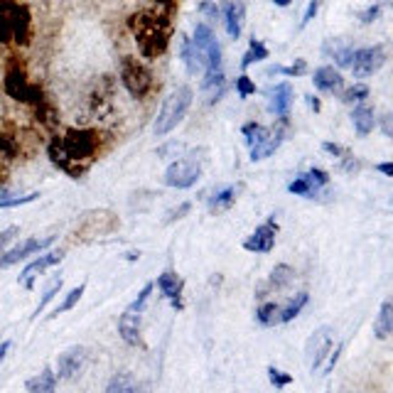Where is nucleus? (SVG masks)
Wrapping results in <instances>:
<instances>
[{
	"instance_id": "1",
	"label": "nucleus",
	"mask_w": 393,
	"mask_h": 393,
	"mask_svg": "<svg viewBox=\"0 0 393 393\" xmlns=\"http://www.w3.org/2000/svg\"><path fill=\"white\" fill-rule=\"evenodd\" d=\"M101 153V133L96 128H69L62 136H54L47 145V155L62 173L79 179L89 173Z\"/></svg>"
},
{
	"instance_id": "2",
	"label": "nucleus",
	"mask_w": 393,
	"mask_h": 393,
	"mask_svg": "<svg viewBox=\"0 0 393 393\" xmlns=\"http://www.w3.org/2000/svg\"><path fill=\"white\" fill-rule=\"evenodd\" d=\"M179 0H157V5L153 10L136 12L128 20V27H131L143 57L157 60L160 54H165L170 37H173V15Z\"/></svg>"
},
{
	"instance_id": "3",
	"label": "nucleus",
	"mask_w": 393,
	"mask_h": 393,
	"mask_svg": "<svg viewBox=\"0 0 393 393\" xmlns=\"http://www.w3.org/2000/svg\"><path fill=\"white\" fill-rule=\"evenodd\" d=\"M32 37V15L18 0H0V45H27Z\"/></svg>"
},
{
	"instance_id": "4",
	"label": "nucleus",
	"mask_w": 393,
	"mask_h": 393,
	"mask_svg": "<svg viewBox=\"0 0 393 393\" xmlns=\"http://www.w3.org/2000/svg\"><path fill=\"white\" fill-rule=\"evenodd\" d=\"M192 96L194 94H192L190 86H177V89L162 101L160 114H157L155 125H153V131H155L157 138L167 136V133L175 131V128L182 123V118H185L192 106Z\"/></svg>"
},
{
	"instance_id": "5",
	"label": "nucleus",
	"mask_w": 393,
	"mask_h": 393,
	"mask_svg": "<svg viewBox=\"0 0 393 393\" xmlns=\"http://www.w3.org/2000/svg\"><path fill=\"white\" fill-rule=\"evenodd\" d=\"M5 91L15 99V101L23 103H37L42 99V89L30 84L27 79V69H25V62L20 57H8L5 64Z\"/></svg>"
},
{
	"instance_id": "6",
	"label": "nucleus",
	"mask_w": 393,
	"mask_h": 393,
	"mask_svg": "<svg viewBox=\"0 0 393 393\" xmlns=\"http://www.w3.org/2000/svg\"><path fill=\"white\" fill-rule=\"evenodd\" d=\"M121 81H123L125 91L138 101L150 96V91L155 89V79H153L150 69L136 57H123L121 60Z\"/></svg>"
},
{
	"instance_id": "7",
	"label": "nucleus",
	"mask_w": 393,
	"mask_h": 393,
	"mask_svg": "<svg viewBox=\"0 0 393 393\" xmlns=\"http://www.w3.org/2000/svg\"><path fill=\"white\" fill-rule=\"evenodd\" d=\"M199 177H202V165L196 160H190V157L175 160L165 170V185L175 187V190H190L199 182Z\"/></svg>"
},
{
	"instance_id": "8",
	"label": "nucleus",
	"mask_w": 393,
	"mask_h": 393,
	"mask_svg": "<svg viewBox=\"0 0 393 393\" xmlns=\"http://www.w3.org/2000/svg\"><path fill=\"white\" fill-rule=\"evenodd\" d=\"M386 64V47L383 45H374V47H364V49H354L352 54V74L357 79H366L374 77L381 66Z\"/></svg>"
},
{
	"instance_id": "9",
	"label": "nucleus",
	"mask_w": 393,
	"mask_h": 393,
	"mask_svg": "<svg viewBox=\"0 0 393 393\" xmlns=\"http://www.w3.org/2000/svg\"><path fill=\"white\" fill-rule=\"evenodd\" d=\"M332 346H334V332L329 327H320L317 332H312V337L307 340V346H305V354H307V364H310L312 374L322 369V364L329 357Z\"/></svg>"
},
{
	"instance_id": "10",
	"label": "nucleus",
	"mask_w": 393,
	"mask_h": 393,
	"mask_svg": "<svg viewBox=\"0 0 393 393\" xmlns=\"http://www.w3.org/2000/svg\"><path fill=\"white\" fill-rule=\"evenodd\" d=\"M275 233H278V221H275V214H273L266 224H261L256 231L246 238L244 249L251 251V253H270L275 246Z\"/></svg>"
},
{
	"instance_id": "11",
	"label": "nucleus",
	"mask_w": 393,
	"mask_h": 393,
	"mask_svg": "<svg viewBox=\"0 0 393 393\" xmlns=\"http://www.w3.org/2000/svg\"><path fill=\"white\" fill-rule=\"evenodd\" d=\"M54 241V236H47V238H27V241H23L20 246H15V249L5 251V253H0V268H8V266H12V263H20L23 258L32 256V253H40V251H45L49 244Z\"/></svg>"
},
{
	"instance_id": "12",
	"label": "nucleus",
	"mask_w": 393,
	"mask_h": 393,
	"mask_svg": "<svg viewBox=\"0 0 393 393\" xmlns=\"http://www.w3.org/2000/svg\"><path fill=\"white\" fill-rule=\"evenodd\" d=\"M84 362H86L84 346H69V349L62 352L60 359H57V376H60V379H74V376L81 371Z\"/></svg>"
},
{
	"instance_id": "13",
	"label": "nucleus",
	"mask_w": 393,
	"mask_h": 393,
	"mask_svg": "<svg viewBox=\"0 0 393 393\" xmlns=\"http://www.w3.org/2000/svg\"><path fill=\"white\" fill-rule=\"evenodd\" d=\"M62 258H64V251H49V253H45V256L35 258V261L27 266V268L23 270V275H20V286L25 288H32V283H35L37 273H42V270H47L49 266H54V263H60Z\"/></svg>"
},
{
	"instance_id": "14",
	"label": "nucleus",
	"mask_w": 393,
	"mask_h": 393,
	"mask_svg": "<svg viewBox=\"0 0 393 393\" xmlns=\"http://www.w3.org/2000/svg\"><path fill=\"white\" fill-rule=\"evenodd\" d=\"M244 20H246V5L241 0H229L224 5V25L231 40H238L244 32Z\"/></svg>"
},
{
	"instance_id": "15",
	"label": "nucleus",
	"mask_w": 393,
	"mask_h": 393,
	"mask_svg": "<svg viewBox=\"0 0 393 393\" xmlns=\"http://www.w3.org/2000/svg\"><path fill=\"white\" fill-rule=\"evenodd\" d=\"M140 312H131V310H125L123 315H121L118 320V332L121 337H123L125 344H131V346H138L140 344Z\"/></svg>"
},
{
	"instance_id": "16",
	"label": "nucleus",
	"mask_w": 393,
	"mask_h": 393,
	"mask_svg": "<svg viewBox=\"0 0 393 393\" xmlns=\"http://www.w3.org/2000/svg\"><path fill=\"white\" fill-rule=\"evenodd\" d=\"M290 106H292V86L288 81H280L278 86L270 91V103H268L270 114L286 118Z\"/></svg>"
},
{
	"instance_id": "17",
	"label": "nucleus",
	"mask_w": 393,
	"mask_h": 393,
	"mask_svg": "<svg viewBox=\"0 0 393 393\" xmlns=\"http://www.w3.org/2000/svg\"><path fill=\"white\" fill-rule=\"evenodd\" d=\"M179 54H182V62L187 66V74L196 77L199 72H204V54L194 47V42L190 37L182 35V42H179Z\"/></svg>"
},
{
	"instance_id": "18",
	"label": "nucleus",
	"mask_w": 393,
	"mask_h": 393,
	"mask_svg": "<svg viewBox=\"0 0 393 393\" xmlns=\"http://www.w3.org/2000/svg\"><path fill=\"white\" fill-rule=\"evenodd\" d=\"M342 74L334 69V66H320L315 72V77H312V84H315L317 91H325V94H332V91H337L342 86Z\"/></svg>"
},
{
	"instance_id": "19",
	"label": "nucleus",
	"mask_w": 393,
	"mask_h": 393,
	"mask_svg": "<svg viewBox=\"0 0 393 393\" xmlns=\"http://www.w3.org/2000/svg\"><path fill=\"white\" fill-rule=\"evenodd\" d=\"M157 288H160V292L165 295L170 303H173L175 310H182V303H179V292H182V283H179L177 273H173V270H167V273H162L160 278H157Z\"/></svg>"
},
{
	"instance_id": "20",
	"label": "nucleus",
	"mask_w": 393,
	"mask_h": 393,
	"mask_svg": "<svg viewBox=\"0 0 393 393\" xmlns=\"http://www.w3.org/2000/svg\"><path fill=\"white\" fill-rule=\"evenodd\" d=\"M106 393H148V386H143L140 381H136L133 374H116L111 381H108Z\"/></svg>"
},
{
	"instance_id": "21",
	"label": "nucleus",
	"mask_w": 393,
	"mask_h": 393,
	"mask_svg": "<svg viewBox=\"0 0 393 393\" xmlns=\"http://www.w3.org/2000/svg\"><path fill=\"white\" fill-rule=\"evenodd\" d=\"M352 123H354V131H357L359 136H369V133L376 128L374 108H369V106H364V103H359V106L352 111Z\"/></svg>"
},
{
	"instance_id": "22",
	"label": "nucleus",
	"mask_w": 393,
	"mask_h": 393,
	"mask_svg": "<svg viewBox=\"0 0 393 393\" xmlns=\"http://www.w3.org/2000/svg\"><path fill=\"white\" fill-rule=\"evenodd\" d=\"M283 138H286V131H283V128H278V131H275V133H270V136L266 138V143L251 150V160L258 162V160H266V157H270V155H273V153H275V150L280 148V143H283Z\"/></svg>"
},
{
	"instance_id": "23",
	"label": "nucleus",
	"mask_w": 393,
	"mask_h": 393,
	"mask_svg": "<svg viewBox=\"0 0 393 393\" xmlns=\"http://www.w3.org/2000/svg\"><path fill=\"white\" fill-rule=\"evenodd\" d=\"M25 388H27V393H54V388H57V374L52 369H45L42 374H37L35 379H30V381L25 383Z\"/></svg>"
},
{
	"instance_id": "24",
	"label": "nucleus",
	"mask_w": 393,
	"mask_h": 393,
	"mask_svg": "<svg viewBox=\"0 0 393 393\" xmlns=\"http://www.w3.org/2000/svg\"><path fill=\"white\" fill-rule=\"evenodd\" d=\"M241 187H244V185H231V187H224V190H219L214 196H212V199H209V209H212V212L229 209L238 199V192H241Z\"/></svg>"
},
{
	"instance_id": "25",
	"label": "nucleus",
	"mask_w": 393,
	"mask_h": 393,
	"mask_svg": "<svg viewBox=\"0 0 393 393\" xmlns=\"http://www.w3.org/2000/svg\"><path fill=\"white\" fill-rule=\"evenodd\" d=\"M393 329V305L391 303H383L381 310H379V317L374 322V332L379 340H386L388 334Z\"/></svg>"
},
{
	"instance_id": "26",
	"label": "nucleus",
	"mask_w": 393,
	"mask_h": 393,
	"mask_svg": "<svg viewBox=\"0 0 393 393\" xmlns=\"http://www.w3.org/2000/svg\"><path fill=\"white\" fill-rule=\"evenodd\" d=\"M241 133H244L246 145H249L251 150L258 148V145H263V143H266V138L270 136L268 128H266V125H261V123H246L244 128H241Z\"/></svg>"
},
{
	"instance_id": "27",
	"label": "nucleus",
	"mask_w": 393,
	"mask_h": 393,
	"mask_svg": "<svg viewBox=\"0 0 393 393\" xmlns=\"http://www.w3.org/2000/svg\"><path fill=\"white\" fill-rule=\"evenodd\" d=\"M292 280H295V270H292L288 263H280V266H275V268L270 270L268 283H270V288H275V290H286Z\"/></svg>"
},
{
	"instance_id": "28",
	"label": "nucleus",
	"mask_w": 393,
	"mask_h": 393,
	"mask_svg": "<svg viewBox=\"0 0 393 393\" xmlns=\"http://www.w3.org/2000/svg\"><path fill=\"white\" fill-rule=\"evenodd\" d=\"M307 300H310V295L307 292H298L295 298L290 300V303L280 310V317H278V322H290V320H295V317L300 315V310H303L305 305H307Z\"/></svg>"
},
{
	"instance_id": "29",
	"label": "nucleus",
	"mask_w": 393,
	"mask_h": 393,
	"mask_svg": "<svg viewBox=\"0 0 393 393\" xmlns=\"http://www.w3.org/2000/svg\"><path fill=\"white\" fill-rule=\"evenodd\" d=\"M261 60H268V49H266V45H263L261 40H253L249 42V52L244 54V60H241V69H249L253 62H261Z\"/></svg>"
},
{
	"instance_id": "30",
	"label": "nucleus",
	"mask_w": 393,
	"mask_h": 393,
	"mask_svg": "<svg viewBox=\"0 0 393 393\" xmlns=\"http://www.w3.org/2000/svg\"><path fill=\"white\" fill-rule=\"evenodd\" d=\"M288 192H290V194H295V196H305V199H315V196L320 194V190H317V187H312V182L305 177V175H300V177L292 179L290 185H288Z\"/></svg>"
},
{
	"instance_id": "31",
	"label": "nucleus",
	"mask_w": 393,
	"mask_h": 393,
	"mask_svg": "<svg viewBox=\"0 0 393 393\" xmlns=\"http://www.w3.org/2000/svg\"><path fill=\"white\" fill-rule=\"evenodd\" d=\"M280 317V305L278 303H263L261 307L256 310V322L258 325H263V327H270V325H275Z\"/></svg>"
},
{
	"instance_id": "32",
	"label": "nucleus",
	"mask_w": 393,
	"mask_h": 393,
	"mask_svg": "<svg viewBox=\"0 0 393 393\" xmlns=\"http://www.w3.org/2000/svg\"><path fill=\"white\" fill-rule=\"evenodd\" d=\"M84 290H86V286H79V288H74V290H69L66 292V298H64V303L62 305H57L52 310V317H60L62 312H69L74 307V305L81 300V295H84Z\"/></svg>"
},
{
	"instance_id": "33",
	"label": "nucleus",
	"mask_w": 393,
	"mask_h": 393,
	"mask_svg": "<svg viewBox=\"0 0 393 393\" xmlns=\"http://www.w3.org/2000/svg\"><path fill=\"white\" fill-rule=\"evenodd\" d=\"M37 196H40V192H30V194H23V196H8V194H0V209L23 207V204L35 202Z\"/></svg>"
},
{
	"instance_id": "34",
	"label": "nucleus",
	"mask_w": 393,
	"mask_h": 393,
	"mask_svg": "<svg viewBox=\"0 0 393 393\" xmlns=\"http://www.w3.org/2000/svg\"><path fill=\"white\" fill-rule=\"evenodd\" d=\"M364 99H369V86L366 84H354L352 89H346L342 94V101L344 103H362Z\"/></svg>"
},
{
	"instance_id": "35",
	"label": "nucleus",
	"mask_w": 393,
	"mask_h": 393,
	"mask_svg": "<svg viewBox=\"0 0 393 393\" xmlns=\"http://www.w3.org/2000/svg\"><path fill=\"white\" fill-rule=\"evenodd\" d=\"M303 175L310 179L312 187H317V190H322V187L329 185V175L325 173V170H320V167H312V170H307V173H303Z\"/></svg>"
},
{
	"instance_id": "36",
	"label": "nucleus",
	"mask_w": 393,
	"mask_h": 393,
	"mask_svg": "<svg viewBox=\"0 0 393 393\" xmlns=\"http://www.w3.org/2000/svg\"><path fill=\"white\" fill-rule=\"evenodd\" d=\"M268 379H270V383H273L275 388H286V386H290V383H292V376L286 374V371L275 369V366H268Z\"/></svg>"
},
{
	"instance_id": "37",
	"label": "nucleus",
	"mask_w": 393,
	"mask_h": 393,
	"mask_svg": "<svg viewBox=\"0 0 393 393\" xmlns=\"http://www.w3.org/2000/svg\"><path fill=\"white\" fill-rule=\"evenodd\" d=\"M305 69H307V62H305V60H298L292 66H275V69H270V74H286V77H300V74H305Z\"/></svg>"
},
{
	"instance_id": "38",
	"label": "nucleus",
	"mask_w": 393,
	"mask_h": 393,
	"mask_svg": "<svg viewBox=\"0 0 393 393\" xmlns=\"http://www.w3.org/2000/svg\"><path fill=\"white\" fill-rule=\"evenodd\" d=\"M236 94L241 96V99H249L251 94H256V84L251 81V77L241 74V77L236 79Z\"/></svg>"
},
{
	"instance_id": "39",
	"label": "nucleus",
	"mask_w": 393,
	"mask_h": 393,
	"mask_svg": "<svg viewBox=\"0 0 393 393\" xmlns=\"http://www.w3.org/2000/svg\"><path fill=\"white\" fill-rule=\"evenodd\" d=\"M60 290H62V280H57V283H54V286L49 288L47 292H45V298L40 300V305H37V307H35V315H32V317H40V312L45 310V307H47L49 303H52L54 295H57V292H60Z\"/></svg>"
},
{
	"instance_id": "40",
	"label": "nucleus",
	"mask_w": 393,
	"mask_h": 393,
	"mask_svg": "<svg viewBox=\"0 0 393 393\" xmlns=\"http://www.w3.org/2000/svg\"><path fill=\"white\" fill-rule=\"evenodd\" d=\"M150 292H153V283H148V286H145L143 290H140V295H138V298L133 300L128 310H131V312H143L145 303H148V298H150Z\"/></svg>"
},
{
	"instance_id": "41",
	"label": "nucleus",
	"mask_w": 393,
	"mask_h": 393,
	"mask_svg": "<svg viewBox=\"0 0 393 393\" xmlns=\"http://www.w3.org/2000/svg\"><path fill=\"white\" fill-rule=\"evenodd\" d=\"M352 54L354 49L352 47H342L334 52V60H337V66H349L352 64Z\"/></svg>"
},
{
	"instance_id": "42",
	"label": "nucleus",
	"mask_w": 393,
	"mask_h": 393,
	"mask_svg": "<svg viewBox=\"0 0 393 393\" xmlns=\"http://www.w3.org/2000/svg\"><path fill=\"white\" fill-rule=\"evenodd\" d=\"M379 12H381V5L376 3V5H369V8H366V10H364L362 15H359V20H362L364 25H371L376 18H379Z\"/></svg>"
},
{
	"instance_id": "43",
	"label": "nucleus",
	"mask_w": 393,
	"mask_h": 393,
	"mask_svg": "<svg viewBox=\"0 0 393 393\" xmlns=\"http://www.w3.org/2000/svg\"><path fill=\"white\" fill-rule=\"evenodd\" d=\"M18 233H20V229H18V227H8L5 231H0V251L5 249V246L10 244L12 238L18 236Z\"/></svg>"
},
{
	"instance_id": "44",
	"label": "nucleus",
	"mask_w": 393,
	"mask_h": 393,
	"mask_svg": "<svg viewBox=\"0 0 393 393\" xmlns=\"http://www.w3.org/2000/svg\"><path fill=\"white\" fill-rule=\"evenodd\" d=\"M199 12H204L209 20H216L219 18V8L214 5V3H209V0H204L202 5H199Z\"/></svg>"
},
{
	"instance_id": "45",
	"label": "nucleus",
	"mask_w": 393,
	"mask_h": 393,
	"mask_svg": "<svg viewBox=\"0 0 393 393\" xmlns=\"http://www.w3.org/2000/svg\"><path fill=\"white\" fill-rule=\"evenodd\" d=\"M190 209H192V204H190V202H182L177 209H173V212H170V216H167V221L182 219V216H185V214H190Z\"/></svg>"
},
{
	"instance_id": "46",
	"label": "nucleus",
	"mask_w": 393,
	"mask_h": 393,
	"mask_svg": "<svg viewBox=\"0 0 393 393\" xmlns=\"http://www.w3.org/2000/svg\"><path fill=\"white\" fill-rule=\"evenodd\" d=\"M317 10H320V0H310V5H307V10H305V15H303V27L307 23H312V18L317 15Z\"/></svg>"
},
{
	"instance_id": "47",
	"label": "nucleus",
	"mask_w": 393,
	"mask_h": 393,
	"mask_svg": "<svg viewBox=\"0 0 393 393\" xmlns=\"http://www.w3.org/2000/svg\"><path fill=\"white\" fill-rule=\"evenodd\" d=\"M322 150H325V153H329L332 157H344L346 155V150L342 148V145H337V143H322Z\"/></svg>"
},
{
	"instance_id": "48",
	"label": "nucleus",
	"mask_w": 393,
	"mask_h": 393,
	"mask_svg": "<svg viewBox=\"0 0 393 393\" xmlns=\"http://www.w3.org/2000/svg\"><path fill=\"white\" fill-rule=\"evenodd\" d=\"M376 170H379V173H383L386 177H393V165H391V162H381V165H376Z\"/></svg>"
},
{
	"instance_id": "49",
	"label": "nucleus",
	"mask_w": 393,
	"mask_h": 393,
	"mask_svg": "<svg viewBox=\"0 0 393 393\" xmlns=\"http://www.w3.org/2000/svg\"><path fill=\"white\" fill-rule=\"evenodd\" d=\"M305 99H307V106H310L312 111H320V108H322V103H320V99H317V96H305Z\"/></svg>"
},
{
	"instance_id": "50",
	"label": "nucleus",
	"mask_w": 393,
	"mask_h": 393,
	"mask_svg": "<svg viewBox=\"0 0 393 393\" xmlns=\"http://www.w3.org/2000/svg\"><path fill=\"white\" fill-rule=\"evenodd\" d=\"M8 349H10V342H3V344H0V362H3V359H5Z\"/></svg>"
},
{
	"instance_id": "51",
	"label": "nucleus",
	"mask_w": 393,
	"mask_h": 393,
	"mask_svg": "<svg viewBox=\"0 0 393 393\" xmlns=\"http://www.w3.org/2000/svg\"><path fill=\"white\" fill-rule=\"evenodd\" d=\"M273 3H275L278 8H288V5L292 3V0H273Z\"/></svg>"
}]
</instances>
